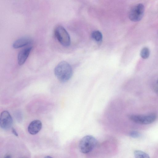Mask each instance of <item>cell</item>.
Masks as SVG:
<instances>
[{
    "label": "cell",
    "mask_w": 158,
    "mask_h": 158,
    "mask_svg": "<svg viewBox=\"0 0 158 158\" xmlns=\"http://www.w3.org/2000/svg\"><path fill=\"white\" fill-rule=\"evenodd\" d=\"M54 73L60 82L65 83L71 78L73 71L68 63L65 61H62L60 62L55 68Z\"/></svg>",
    "instance_id": "cell-1"
},
{
    "label": "cell",
    "mask_w": 158,
    "mask_h": 158,
    "mask_svg": "<svg viewBox=\"0 0 158 158\" xmlns=\"http://www.w3.org/2000/svg\"><path fill=\"white\" fill-rule=\"evenodd\" d=\"M97 143V140L95 138L91 135L86 136L80 140L79 149L81 153L87 154L96 147Z\"/></svg>",
    "instance_id": "cell-2"
},
{
    "label": "cell",
    "mask_w": 158,
    "mask_h": 158,
    "mask_svg": "<svg viewBox=\"0 0 158 158\" xmlns=\"http://www.w3.org/2000/svg\"><path fill=\"white\" fill-rule=\"evenodd\" d=\"M54 35L58 41L63 46L68 47L70 45V36L64 27L60 25L58 26L55 29Z\"/></svg>",
    "instance_id": "cell-3"
},
{
    "label": "cell",
    "mask_w": 158,
    "mask_h": 158,
    "mask_svg": "<svg viewBox=\"0 0 158 158\" xmlns=\"http://www.w3.org/2000/svg\"><path fill=\"white\" fill-rule=\"evenodd\" d=\"M145 11V7L142 4H139L134 6L129 13V18L133 22H137L143 18Z\"/></svg>",
    "instance_id": "cell-4"
},
{
    "label": "cell",
    "mask_w": 158,
    "mask_h": 158,
    "mask_svg": "<svg viewBox=\"0 0 158 158\" xmlns=\"http://www.w3.org/2000/svg\"><path fill=\"white\" fill-rule=\"evenodd\" d=\"M157 116L154 114L145 115H132L129 116L130 119L133 122L141 124H148L154 122Z\"/></svg>",
    "instance_id": "cell-5"
},
{
    "label": "cell",
    "mask_w": 158,
    "mask_h": 158,
    "mask_svg": "<svg viewBox=\"0 0 158 158\" xmlns=\"http://www.w3.org/2000/svg\"><path fill=\"white\" fill-rule=\"evenodd\" d=\"M13 123V118L8 111L5 110L1 113L0 116V125L2 129L8 130L12 129Z\"/></svg>",
    "instance_id": "cell-6"
},
{
    "label": "cell",
    "mask_w": 158,
    "mask_h": 158,
    "mask_svg": "<svg viewBox=\"0 0 158 158\" xmlns=\"http://www.w3.org/2000/svg\"><path fill=\"white\" fill-rule=\"evenodd\" d=\"M42 123L39 120H34L29 124L28 130L29 134L35 135L38 134L41 130Z\"/></svg>",
    "instance_id": "cell-7"
},
{
    "label": "cell",
    "mask_w": 158,
    "mask_h": 158,
    "mask_svg": "<svg viewBox=\"0 0 158 158\" xmlns=\"http://www.w3.org/2000/svg\"><path fill=\"white\" fill-rule=\"evenodd\" d=\"M32 48V47H28L22 50L19 52L18 59V64L20 65H22L25 64Z\"/></svg>",
    "instance_id": "cell-8"
},
{
    "label": "cell",
    "mask_w": 158,
    "mask_h": 158,
    "mask_svg": "<svg viewBox=\"0 0 158 158\" xmlns=\"http://www.w3.org/2000/svg\"><path fill=\"white\" fill-rule=\"evenodd\" d=\"M31 39L29 38H23L15 41L13 44V46L15 49H19L28 45L31 43Z\"/></svg>",
    "instance_id": "cell-9"
},
{
    "label": "cell",
    "mask_w": 158,
    "mask_h": 158,
    "mask_svg": "<svg viewBox=\"0 0 158 158\" xmlns=\"http://www.w3.org/2000/svg\"><path fill=\"white\" fill-rule=\"evenodd\" d=\"M92 38L97 42H100L103 39V35L100 31L98 30L94 31L91 34Z\"/></svg>",
    "instance_id": "cell-10"
},
{
    "label": "cell",
    "mask_w": 158,
    "mask_h": 158,
    "mask_svg": "<svg viewBox=\"0 0 158 158\" xmlns=\"http://www.w3.org/2000/svg\"><path fill=\"white\" fill-rule=\"evenodd\" d=\"M134 155L136 158H149V156L144 152L140 150H136L134 152Z\"/></svg>",
    "instance_id": "cell-11"
},
{
    "label": "cell",
    "mask_w": 158,
    "mask_h": 158,
    "mask_svg": "<svg viewBox=\"0 0 158 158\" xmlns=\"http://www.w3.org/2000/svg\"><path fill=\"white\" fill-rule=\"evenodd\" d=\"M150 55V51L147 47H144L142 49L140 52L141 57L144 59L148 58Z\"/></svg>",
    "instance_id": "cell-12"
},
{
    "label": "cell",
    "mask_w": 158,
    "mask_h": 158,
    "mask_svg": "<svg viewBox=\"0 0 158 158\" xmlns=\"http://www.w3.org/2000/svg\"><path fill=\"white\" fill-rule=\"evenodd\" d=\"M130 137L134 138H138L140 137V134L137 131H133L130 133Z\"/></svg>",
    "instance_id": "cell-13"
},
{
    "label": "cell",
    "mask_w": 158,
    "mask_h": 158,
    "mask_svg": "<svg viewBox=\"0 0 158 158\" xmlns=\"http://www.w3.org/2000/svg\"><path fill=\"white\" fill-rule=\"evenodd\" d=\"M12 133L16 136L18 137V134L15 130L13 128H12L11 129Z\"/></svg>",
    "instance_id": "cell-14"
},
{
    "label": "cell",
    "mask_w": 158,
    "mask_h": 158,
    "mask_svg": "<svg viewBox=\"0 0 158 158\" xmlns=\"http://www.w3.org/2000/svg\"><path fill=\"white\" fill-rule=\"evenodd\" d=\"M155 90L156 93H158V80L157 82L155 88Z\"/></svg>",
    "instance_id": "cell-15"
},
{
    "label": "cell",
    "mask_w": 158,
    "mask_h": 158,
    "mask_svg": "<svg viewBox=\"0 0 158 158\" xmlns=\"http://www.w3.org/2000/svg\"><path fill=\"white\" fill-rule=\"evenodd\" d=\"M5 157L10 158L11 157V155L10 154H8L5 156Z\"/></svg>",
    "instance_id": "cell-16"
},
{
    "label": "cell",
    "mask_w": 158,
    "mask_h": 158,
    "mask_svg": "<svg viewBox=\"0 0 158 158\" xmlns=\"http://www.w3.org/2000/svg\"><path fill=\"white\" fill-rule=\"evenodd\" d=\"M45 157H46V158H48V157L50 158V157H51H51H51V156H47Z\"/></svg>",
    "instance_id": "cell-17"
}]
</instances>
